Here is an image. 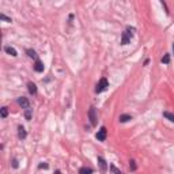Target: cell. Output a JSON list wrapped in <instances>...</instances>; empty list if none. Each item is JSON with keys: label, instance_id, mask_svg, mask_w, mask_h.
Segmentation results:
<instances>
[{"label": "cell", "instance_id": "1", "mask_svg": "<svg viewBox=\"0 0 174 174\" xmlns=\"http://www.w3.org/2000/svg\"><path fill=\"white\" fill-rule=\"evenodd\" d=\"M132 31H135V29H132V27H127V30L122 33V37H121V45H128L129 44L131 38H132V36H133Z\"/></svg>", "mask_w": 174, "mask_h": 174}, {"label": "cell", "instance_id": "2", "mask_svg": "<svg viewBox=\"0 0 174 174\" xmlns=\"http://www.w3.org/2000/svg\"><path fill=\"white\" fill-rule=\"evenodd\" d=\"M109 87V82H107L106 78H102L101 80L98 82V85H97V87H95V93H102V91H105V90Z\"/></svg>", "mask_w": 174, "mask_h": 174}, {"label": "cell", "instance_id": "3", "mask_svg": "<svg viewBox=\"0 0 174 174\" xmlns=\"http://www.w3.org/2000/svg\"><path fill=\"white\" fill-rule=\"evenodd\" d=\"M106 136H107V131L105 127H102V128L97 132V135H95V138L98 139L99 142H105V140H106Z\"/></svg>", "mask_w": 174, "mask_h": 174}, {"label": "cell", "instance_id": "4", "mask_svg": "<svg viewBox=\"0 0 174 174\" xmlns=\"http://www.w3.org/2000/svg\"><path fill=\"white\" fill-rule=\"evenodd\" d=\"M18 103L23 107V109H29V107H30V102H29V99H27L26 97H19Z\"/></svg>", "mask_w": 174, "mask_h": 174}, {"label": "cell", "instance_id": "5", "mask_svg": "<svg viewBox=\"0 0 174 174\" xmlns=\"http://www.w3.org/2000/svg\"><path fill=\"white\" fill-rule=\"evenodd\" d=\"M89 117H90V120H91V124L97 125V114H95V107H90Z\"/></svg>", "mask_w": 174, "mask_h": 174}, {"label": "cell", "instance_id": "6", "mask_svg": "<svg viewBox=\"0 0 174 174\" xmlns=\"http://www.w3.org/2000/svg\"><path fill=\"white\" fill-rule=\"evenodd\" d=\"M44 64H42V61L41 60H36V63H34V71L36 72H44Z\"/></svg>", "mask_w": 174, "mask_h": 174}, {"label": "cell", "instance_id": "7", "mask_svg": "<svg viewBox=\"0 0 174 174\" xmlns=\"http://www.w3.org/2000/svg\"><path fill=\"white\" fill-rule=\"evenodd\" d=\"M98 163H99V167H101V170H102L103 173H105V171H106V169H107L106 161L103 159L102 156H98Z\"/></svg>", "mask_w": 174, "mask_h": 174}, {"label": "cell", "instance_id": "8", "mask_svg": "<svg viewBox=\"0 0 174 174\" xmlns=\"http://www.w3.org/2000/svg\"><path fill=\"white\" fill-rule=\"evenodd\" d=\"M27 89H29V93L30 94H37V86L33 83V82H29L27 83Z\"/></svg>", "mask_w": 174, "mask_h": 174}, {"label": "cell", "instance_id": "9", "mask_svg": "<svg viewBox=\"0 0 174 174\" xmlns=\"http://www.w3.org/2000/svg\"><path fill=\"white\" fill-rule=\"evenodd\" d=\"M18 138L19 139H26V131H25V128H23L22 125L18 127Z\"/></svg>", "mask_w": 174, "mask_h": 174}, {"label": "cell", "instance_id": "10", "mask_svg": "<svg viewBox=\"0 0 174 174\" xmlns=\"http://www.w3.org/2000/svg\"><path fill=\"white\" fill-rule=\"evenodd\" d=\"M4 50H6V52H7L8 54L14 56V57H15V56H18V52H17V50H15V48H12V46H6Z\"/></svg>", "mask_w": 174, "mask_h": 174}, {"label": "cell", "instance_id": "11", "mask_svg": "<svg viewBox=\"0 0 174 174\" xmlns=\"http://www.w3.org/2000/svg\"><path fill=\"white\" fill-rule=\"evenodd\" d=\"M129 120H132V116H129V114H121L120 116V122H127Z\"/></svg>", "mask_w": 174, "mask_h": 174}, {"label": "cell", "instance_id": "12", "mask_svg": "<svg viewBox=\"0 0 174 174\" xmlns=\"http://www.w3.org/2000/svg\"><path fill=\"white\" fill-rule=\"evenodd\" d=\"M79 174H93V169H90V167H82L79 170Z\"/></svg>", "mask_w": 174, "mask_h": 174}, {"label": "cell", "instance_id": "13", "mask_svg": "<svg viewBox=\"0 0 174 174\" xmlns=\"http://www.w3.org/2000/svg\"><path fill=\"white\" fill-rule=\"evenodd\" d=\"M163 117H166L169 121H171V122H174V114L170 112H163Z\"/></svg>", "mask_w": 174, "mask_h": 174}, {"label": "cell", "instance_id": "14", "mask_svg": "<svg viewBox=\"0 0 174 174\" xmlns=\"http://www.w3.org/2000/svg\"><path fill=\"white\" fill-rule=\"evenodd\" d=\"M27 56L31 58H36V60H38L37 58V53H36V50H33V49H27Z\"/></svg>", "mask_w": 174, "mask_h": 174}, {"label": "cell", "instance_id": "15", "mask_svg": "<svg viewBox=\"0 0 174 174\" xmlns=\"http://www.w3.org/2000/svg\"><path fill=\"white\" fill-rule=\"evenodd\" d=\"M8 116V109L6 106L1 107V118H6V117Z\"/></svg>", "mask_w": 174, "mask_h": 174}, {"label": "cell", "instance_id": "16", "mask_svg": "<svg viewBox=\"0 0 174 174\" xmlns=\"http://www.w3.org/2000/svg\"><path fill=\"white\" fill-rule=\"evenodd\" d=\"M162 63H163V64H169L170 63V54H165V56L162 57Z\"/></svg>", "mask_w": 174, "mask_h": 174}, {"label": "cell", "instance_id": "17", "mask_svg": "<svg viewBox=\"0 0 174 174\" xmlns=\"http://www.w3.org/2000/svg\"><path fill=\"white\" fill-rule=\"evenodd\" d=\"M25 117H26V120H30L31 118V109H26V112H25Z\"/></svg>", "mask_w": 174, "mask_h": 174}, {"label": "cell", "instance_id": "18", "mask_svg": "<svg viewBox=\"0 0 174 174\" xmlns=\"http://www.w3.org/2000/svg\"><path fill=\"white\" fill-rule=\"evenodd\" d=\"M0 18L3 19V21H6V22H12V21H11V18H7L4 14H0Z\"/></svg>", "mask_w": 174, "mask_h": 174}, {"label": "cell", "instance_id": "19", "mask_svg": "<svg viewBox=\"0 0 174 174\" xmlns=\"http://www.w3.org/2000/svg\"><path fill=\"white\" fill-rule=\"evenodd\" d=\"M12 167H14V169H17V167H18V161H17V159H12Z\"/></svg>", "mask_w": 174, "mask_h": 174}, {"label": "cell", "instance_id": "20", "mask_svg": "<svg viewBox=\"0 0 174 174\" xmlns=\"http://www.w3.org/2000/svg\"><path fill=\"white\" fill-rule=\"evenodd\" d=\"M48 167H49V166H48V163H45V162L40 165V169H48Z\"/></svg>", "mask_w": 174, "mask_h": 174}, {"label": "cell", "instance_id": "21", "mask_svg": "<svg viewBox=\"0 0 174 174\" xmlns=\"http://www.w3.org/2000/svg\"><path fill=\"white\" fill-rule=\"evenodd\" d=\"M131 170H136V165H135V161H131Z\"/></svg>", "mask_w": 174, "mask_h": 174}, {"label": "cell", "instance_id": "22", "mask_svg": "<svg viewBox=\"0 0 174 174\" xmlns=\"http://www.w3.org/2000/svg\"><path fill=\"white\" fill-rule=\"evenodd\" d=\"M112 170H113V171H114V174H121L120 171H118V170H117L116 167H114V166H112Z\"/></svg>", "mask_w": 174, "mask_h": 174}, {"label": "cell", "instance_id": "23", "mask_svg": "<svg viewBox=\"0 0 174 174\" xmlns=\"http://www.w3.org/2000/svg\"><path fill=\"white\" fill-rule=\"evenodd\" d=\"M54 174H61V171H60V170H56V173Z\"/></svg>", "mask_w": 174, "mask_h": 174}, {"label": "cell", "instance_id": "24", "mask_svg": "<svg viewBox=\"0 0 174 174\" xmlns=\"http://www.w3.org/2000/svg\"><path fill=\"white\" fill-rule=\"evenodd\" d=\"M173 50H174V44H173Z\"/></svg>", "mask_w": 174, "mask_h": 174}]
</instances>
